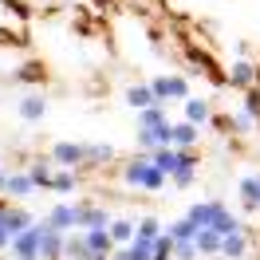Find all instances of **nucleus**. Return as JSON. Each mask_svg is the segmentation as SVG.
<instances>
[{
	"label": "nucleus",
	"instance_id": "f257e3e1",
	"mask_svg": "<svg viewBox=\"0 0 260 260\" xmlns=\"http://www.w3.org/2000/svg\"><path fill=\"white\" fill-rule=\"evenodd\" d=\"M122 181H126V185H134V189H150V193H158L166 181H170V174H166V170L154 162L150 154H142V158H130V162H126Z\"/></svg>",
	"mask_w": 260,
	"mask_h": 260
},
{
	"label": "nucleus",
	"instance_id": "f03ea898",
	"mask_svg": "<svg viewBox=\"0 0 260 260\" xmlns=\"http://www.w3.org/2000/svg\"><path fill=\"white\" fill-rule=\"evenodd\" d=\"M185 217H189L197 229H217V233H233V229H241L237 213L225 209L221 201H197V205H189Z\"/></svg>",
	"mask_w": 260,
	"mask_h": 260
},
{
	"label": "nucleus",
	"instance_id": "7ed1b4c3",
	"mask_svg": "<svg viewBox=\"0 0 260 260\" xmlns=\"http://www.w3.org/2000/svg\"><path fill=\"white\" fill-rule=\"evenodd\" d=\"M44 229H48L44 221H36V225H28L24 233H16L8 252H12L16 260H44L40 256V248H44Z\"/></svg>",
	"mask_w": 260,
	"mask_h": 260
},
{
	"label": "nucleus",
	"instance_id": "20e7f679",
	"mask_svg": "<svg viewBox=\"0 0 260 260\" xmlns=\"http://www.w3.org/2000/svg\"><path fill=\"white\" fill-rule=\"evenodd\" d=\"M51 162L71 166V170L87 166V142H55V146H51Z\"/></svg>",
	"mask_w": 260,
	"mask_h": 260
},
{
	"label": "nucleus",
	"instance_id": "39448f33",
	"mask_svg": "<svg viewBox=\"0 0 260 260\" xmlns=\"http://www.w3.org/2000/svg\"><path fill=\"white\" fill-rule=\"evenodd\" d=\"M150 87H154V95H158V103H166V99H189V83L181 79V75H158V79H150Z\"/></svg>",
	"mask_w": 260,
	"mask_h": 260
},
{
	"label": "nucleus",
	"instance_id": "423d86ee",
	"mask_svg": "<svg viewBox=\"0 0 260 260\" xmlns=\"http://www.w3.org/2000/svg\"><path fill=\"white\" fill-rule=\"evenodd\" d=\"M138 146H146V150L174 146V122H162V126H138Z\"/></svg>",
	"mask_w": 260,
	"mask_h": 260
},
{
	"label": "nucleus",
	"instance_id": "0eeeda50",
	"mask_svg": "<svg viewBox=\"0 0 260 260\" xmlns=\"http://www.w3.org/2000/svg\"><path fill=\"white\" fill-rule=\"evenodd\" d=\"M48 221L55 229L71 233V229H79V205H75V201H63V205H55V209L48 213Z\"/></svg>",
	"mask_w": 260,
	"mask_h": 260
},
{
	"label": "nucleus",
	"instance_id": "6e6552de",
	"mask_svg": "<svg viewBox=\"0 0 260 260\" xmlns=\"http://www.w3.org/2000/svg\"><path fill=\"white\" fill-rule=\"evenodd\" d=\"M83 237H87V248L91 252H103V256H111L114 248V237H111V229H83Z\"/></svg>",
	"mask_w": 260,
	"mask_h": 260
},
{
	"label": "nucleus",
	"instance_id": "1a4fd4ad",
	"mask_svg": "<svg viewBox=\"0 0 260 260\" xmlns=\"http://www.w3.org/2000/svg\"><path fill=\"white\" fill-rule=\"evenodd\" d=\"M193 174H197V158L189 154V150H181V166L170 174V181H174L178 189H189V185H193Z\"/></svg>",
	"mask_w": 260,
	"mask_h": 260
},
{
	"label": "nucleus",
	"instance_id": "9d476101",
	"mask_svg": "<svg viewBox=\"0 0 260 260\" xmlns=\"http://www.w3.org/2000/svg\"><path fill=\"white\" fill-rule=\"evenodd\" d=\"M221 244H225V233L197 229V252H201V256H221Z\"/></svg>",
	"mask_w": 260,
	"mask_h": 260
},
{
	"label": "nucleus",
	"instance_id": "9b49d317",
	"mask_svg": "<svg viewBox=\"0 0 260 260\" xmlns=\"http://www.w3.org/2000/svg\"><path fill=\"white\" fill-rule=\"evenodd\" d=\"M244 252H248V237H244V229H233V233H225L221 256H225V260H241Z\"/></svg>",
	"mask_w": 260,
	"mask_h": 260
},
{
	"label": "nucleus",
	"instance_id": "f8f14e48",
	"mask_svg": "<svg viewBox=\"0 0 260 260\" xmlns=\"http://www.w3.org/2000/svg\"><path fill=\"white\" fill-rule=\"evenodd\" d=\"M111 213L95 209V205H79V229H111Z\"/></svg>",
	"mask_w": 260,
	"mask_h": 260
},
{
	"label": "nucleus",
	"instance_id": "ddd939ff",
	"mask_svg": "<svg viewBox=\"0 0 260 260\" xmlns=\"http://www.w3.org/2000/svg\"><path fill=\"white\" fill-rule=\"evenodd\" d=\"M241 201L248 213H260V174H252V178H241Z\"/></svg>",
	"mask_w": 260,
	"mask_h": 260
},
{
	"label": "nucleus",
	"instance_id": "4468645a",
	"mask_svg": "<svg viewBox=\"0 0 260 260\" xmlns=\"http://www.w3.org/2000/svg\"><path fill=\"white\" fill-rule=\"evenodd\" d=\"M28 193H36L32 174H28V170H24V174H8V181H4V197H28Z\"/></svg>",
	"mask_w": 260,
	"mask_h": 260
},
{
	"label": "nucleus",
	"instance_id": "2eb2a0df",
	"mask_svg": "<svg viewBox=\"0 0 260 260\" xmlns=\"http://www.w3.org/2000/svg\"><path fill=\"white\" fill-rule=\"evenodd\" d=\"M134 233H138V217H114V221H111L114 244H130V241H134Z\"/></svg>",
	"mask_w": 260,
	"mask_h": 260
},
{
	"label": "nucleus",
	"instance_id": "dca6fc26",
	"mask_svg": "<svg viewBox=\"0 0 260 260\" xmlns=\"http://www.w3.org/2000/svg\"><path fill=\"white\" fill-rule=\"evenodd\" d=\"M126 103H130V107H138V111H146V107L158 103V95H154V87H150V83H134V87L126 91Z\"/></svg>",
	"mask_w": 260,
	"mask_h": 260
},
{
	"label": "nucleus",
	"instance_id": "f3484780",
	"mask_svg": "<svg viewBox=\"0 0 260 260\" xmlns=\"http://www.w3.org/2000/svg\"><path fill=\"white\" fill-rule=\"evenodd\" d=\"M162 237V221L158 217H138V233H134V241L138 244H154Z\"/></svg>",
	"mask_w": 260,
	"mask_h": 260
},
{
	"label": "nucleus",
	"instance_id": "a211bd4d",
	"mask_svg": "<svg viewBox=\"0 0 260 260\" xmlns=\"http://www.w3.org/2000/svg\"><path fill=\"white\" fill-rule=\"evenodd\" d=\"M150 158L162 166L166 174H174V170L181 166V150H178V146H158V150H150Z\"/></svg>",
	"mask_w": 260,
	"mask_h": 260
},
{
	"label": "nucleus",
	"instance_id": "6ab92c4d",
	"mask_svg": "<svg viewBox=\"0 0 260 260\" xmlns=\"http://www.w3.org/2000/svg\"><path fill=\"white\" fill-rule=\"evenodd\" d=\"M229 79L237 83V87H248V83L260 79V67H252L248 59H237V63H233V71H229Z\"/></svg>",
	"mask_w": 260,
	"mask_h": 260
},
{
	"label": "nucleus",
	"instance_id": "aec40b11",
	"mask_svg": "<svg viewBox=\"0 0 260 260\" xmlns=\"http://www.w3.org/2000/svg\"><path fill=\"white\" fill-rule=\"evenodd\" d=\"M174 146L178 150H189V146H197V122H174Z\"/></svg>",
	"mask_w": 260,
	"mask_h": 260
},
{
	"label": "nucleus",
	"instance_id": "412c9836",
	"mask_svg": "<svg viewBox=\"0 0 260 260\" xmlns=\"http://www.w3.org/2000/svg\"><path fill=\"white\" fill-rule=\"evenodd\" d=\"M28 174H32L36 189H51V178H55V170H51V158H36Z\"/></svg>",
	"mask_w": 260,
	"mask_h": 260
},
{
	"label": "nucleus",
	"instance_id": "4be33fe9",
	"mask_svg": "<svg viewBox=\"0 0 260 260\" xmlns=\"http://www.w3.org/2000/svg\"><path fill=\"white\" fill-rule=\"evenodd\" d=\"M75 185H79V178H75V170H71V166H59V170H55V178H51V189H55V193H75Z\"/></svg>",
	"mask_w": 260,
	"mask_h": 260
},
{
	"label": "nucleus",
	"instance_id": "5701e85b",
	"mask_svg": "<svg viewBox=\"0 0 260 260\" xmlns=\"http://www.w3.org/2000/svg\"><path fill=\"white\" fill-rule=\"evenodd\" d=\"M44 111H48V103H44L40 95L20 99V118H24V122H40V118H44Z\"/></svg>",
	"mask_w": 260,
	"mask_h": 260
},
{
	"label": "nucleus",
	"instance_id": "b1692460",
	"mask_svg": "<svg viewBox=\"0 0 260 260\" xmlns=\"http://www.w3.org/2000/svg\"><path fill=\"white\" fill-rule=\"evenodd\" d=\"M185 118H189V122H197V126H205V122H209L213 114H209V103H205V99H185Z\"/></svg>",
	"mask_w": 260,
	"mask_h": 260
},
{
	"label": "nucleus",
	"instance_id": "393cba45",
	"mask_svg": "<svg viewBox=\"0 0 260 260\" xmlns=\"http://www.w3.org/2000/svg\"><path fill=\"white\" fill-rule=\"evenodd\" d=\"M166 233H170L174 241H197V225L189 221V217H178V221L166 229Z\"/></svg>",
	"mask_w": 260,
	"mask_h": 260
},
{
	"label": "nucleus",
	"instance_id": "a878e982",
	"mask_svg": "<svg viewBox=\"0 0 260 260\" xmlns=\"http://www.w3.org/2000/svg\"><path fill=\"white\" fill-rule=\"evenodd\" d=\"M111 158H114V146H111V142H87V166L111 162Z\"/></svg>",
	"mask_w": 260,
	"mask_h": 260
},
{
	"label": "nucleus",
	"instance_id": "bb28decb",
	"mask_svg": "<svg viewBox=\"0 0 260 260\" xmlns=\"http://www.w3.org/2000/svg\"><path fill=\"white\" fill-rule=\"evenodd\" d=\"M4 225L12 229V237H16V233H24V229H28V225H36V221H32V213H28V209H8Z\"/></svg>",
	"mask_w": 260,
	"mask_h": 260
},
{
	"label": "nucleus",
	"instance_id": "cd10ccee",
	"mask_svg": "<svg viewBox=\"0 0 260 260\" xmlns=\"http://www.w3.org/2000/svg\"><path fill=\"white\" fill-rule=\"evenodd\" d=\"M162 122H170L162 111V103H154V107H146V111H138V126H162Z\"/></svg>",
	"mask_w": 260,
	"mask_h": 260
},
{
	"label": "nucleus",
	"instance_id": "c85d7f7f",
	"mask_svg": "<svg viewBox=\"0 0 260 260\" xmlns=\"http://www.w3.org/2000/svg\"><path fill=\"white\" fill-rule=\"evenodd\" d=\"M83 252H87V237H83V233H67V248H63V256H67V260H79Z\"/></svg>",
	"mask_w": 260,
	"mask_h": 260
},
{
	"label": "nucleus",
	"instance_id": "c756f323",
	"mask_svg": "<svg viewBox=\"0 0 260 260\" xmlns=\"http://www.w3.org/2000/svg\"><path fill=\"white\" fill-rule=\"evenodd\" d=\"M174 237H170V233H162V237H158V241H154V256L150 260H174Z\"/></svg>",
	"mask_w": 260,
	"mask_h": 260
},
{
	"label": "nucleus",
	"instance_id": "7c9ffc66",
	"mask_svg": "<svg viewBox=\"0 0 260 260\" xmlns=\"http://www.w3.org/2000/svg\"><path fill=\"white\" fill-rule=\"evenodd\" d=\"M201 252H197V241H178L174 244V260H197Z\"/></svg>",
	"mask_w": 260,
	"mask_h": 260
},
{
	"label": "nucleus",
	"instance_id": "2f4dec72",
	"mask_svg": "<svg viewBox=\"0 0 260 260\" xmlns=\"http://www.w3.org/2000/svg\"><path fill=\"white\" fill-rule=\"evenodd\" d=\"M244 114H252V118L260 114V91L256 87H248V95H244Z\"/></svg>",
	"mask_w": 260,
	"mask_h": 260
},
{
	"label": "nucleus",
	"instance_id": "473e14b6",
	"mask_svg": "<svg viewBox=\"0 0 260 260\" xmlns=\"http://www.w3.org/2000/svg\"><path fill=\"white\" fill-rule=\"evenodd\" d=\"M4 181H8V170H0V193H4Z\"/></svg>",
	"mask_w": 260,
	"mask_h": 260
}]
</instances>
